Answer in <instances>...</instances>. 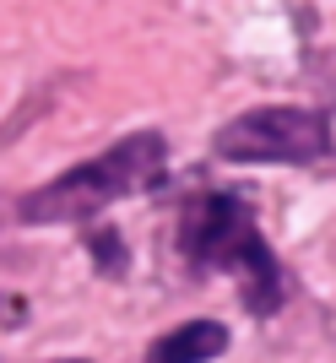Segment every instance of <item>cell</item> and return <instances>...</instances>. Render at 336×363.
<instances>
[{
  "label": "cell",
  "mask_w": 336,
  "mask_h": 363,
  "mask_svg": "<svg viewBox=\"0 0 336 363\" xmlns=\"http://www.w3.org/2000/svg\"><path fill=\"white\" fill-rule=\"evenodd\" d=\"M179 250L196 272H228L239 282L250 315H276L282 303V266L271 244L260 239L255 212L233 190H206L179 212Z\"/></svg>",
  "instance_id": "1"
},
{
  "label": "cell",
  "mask_w": 336,
  "mask_h": 363,
  "mask_svg": "<svg viewBox=\"0 0 336 363\" xmlns=\"http://www.w3.org/2000/svg\"><path fill=\"white\" fill-rule=\"evenodd\" d=\"M168 179V141L157 130H136V136L114 141L108 152L87 157V163L65 168L60 179H49L44 190L16 201L22 223H87L103 206L141 190H157Z\"/></svg>",
  "instance_id": "2"
},
{
  "label": "cell",
  "mask_w": 336,
  "mask_h": 363,
  "mask_svg": "<svg viewBox=\"0 0 336 363\" xmlns=\"http://www.w3.org/2000/svg\"><path fill=\"white\" fill-rule=\"evenodd\" d=\"M212 152L223 163H315L331 152V120L315 108L266 104L223 125Z\"/></svg>",
  "instance_id": "3"
},
{
  "label": "cell",
  "mask_w": 336,
  "mask_h": 363,
  "mask_svg": "<svg viewBox=\"0 0 336 363\" xmlns=\"http://www.w3.org/2000/svg\"><path fill=\"white\" fill-rule=\"evenodd\" d=\"M228 347V331L217 320H190V325H174L147 347V363H212Z\"/></svg>",
  "instance_id": "4"
},
{
  "label": "cell",
  "mask_w": 336,
  "mask_h": 363,
  "mask_svg": "<svg viewBox=\"0 0 336 363\" xmlns=\"http://www.w3.org/2000/svg\"><path fill=\"white\" fill-rule=\"evenodd\" d=\"M87 255L98 260V272H103V277H120L125 266H130V255H125V244H120L114 228H92V233H87Z\"/></svg>",
  "instance_id": "5"
}]
</instances>
